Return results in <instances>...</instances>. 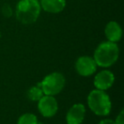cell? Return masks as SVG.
I'll use <instances>...</instances> for the list:
<instances>
[{
    "label": "cell",
    "mask_w": 124,
    "mask_h": 124,
    "mask_svg": "<svg viewBox=\"0 0 124 124\" xmlns=\"http://www.w3.org/2000/svg\"><path fill=\"white\" fill-rule=\"evenodd\" d=\"M38 110L43 116L51 117L58 110V103L53 96H43L38 100Z\"/></svg>",
    "instance_id": "5"
},
{
    "label": "cell",
    "mask_w": 124,
    "mask_h": 124,
    "mask_svg": "<svg viewBox=\"0 0 124 124\" xmlns=\"http://www.w3.org/2000/svg\"><path fill=\"white\" fill-rule=\"evenodd\" d=\"M119 48L115 43L107 41L101 43L94 52V60L97 66L108 67L113 65L118 59Z\"/></svg>",
    "instance_id": "1"
},
{
    "label": "cell",
    "mask_w": 124,
    "mask_h": 124,
    "mask_svg": "<svg viewBox=\"0 0 124 124\" xmlns=\"http://www.w3.org/2000/svg\"><path fill=\"white\" fill-rule=\"evenodd\" d=\"M39 124H43V123H39Z\"/></svg>",
    "instance_id": "16"
},
{
    "label": "cell",
    "mask_w": 124,
    "mask_h": 124,
    "mask_svg": "<svg viewBox=\"0 0 124 124\" xmlns=\"http://www.w3.org/2000/svg\"><path fill=\"white\" fill-rule=\"evenodd\" d=\"M43 96V92L41 88V83H38L37 86L31 88L28 91V98L32 101H38Z\"/></svg>",
    "instance_id": "11"
},
{
    "label": "cell",
    "mask_w": 124,
    "mask_h": 124,
    "mask_svg": "<svg viewBox=\"0 0 124 124\" xmlns=\"http://www.w3.org/2000/svg\"><path fill=\"white\" fill-rule=\"evenodd\" d=\"M17 124H38V120L35 115L26 113L20 117Z\"/></svg>",
    "instance_id": "12"
},
{
    "label": "cell",
    "mask_w": 124,
    "mask_h": 124,
    "mask_svg": "<svg viewBox=\"0 0 124 124\" xmlns=\"http://www.w3.org/2000/svg\"><path fill=\"white\" fill-rule=\"evenodd\" d=\"M116 124H124V111L122 110L120 112V114L118 115V116L116 117V120L115 122Z\"/></svg>",
    "instance_id": "14"
},
{
    "label": "cell",
    "mask_w": 124,
    "mask_h": 124,
    "mask_svg": "<svg viewBox=\"0 0 124 124\" xmlns=\"http://www.w3.org/2000/svg\"><path fill=\"white\" fill-rule=\"evenodd\" d=\"M96 63L94 60L88 56H82L76 62L77 71L81 76L88 77L96 71Z\"/></svg>",
    "instance_id": "6"
},
{
    "label": "cell",
    "mask_w": 124,
    "mask_h": 124,
    "mask_svg": "<svg viewBox=\"0 0 124 124\" xmlns=\"http://www.w3.org/2000/svg\"><path fill=\"white\" fill-rule=\"evenodd\" d=\"M65 78L61 73L54 72L45 77L41 83L43 93L53 96L59 93L65 86Z\"/></svg>",
    "instance_id": "4"
},
{
    "label": "cell",
    "mask_w": 124,
    "mask_h": 124,
    "mask_svg": "<svg viewBox=\"0 0 124 124\" xmlns=\"http://www.w3.org/2000/svg\"><path fill=\"white\" fill-rule=\"evenodd\" d=\"M114 75L110 71H102L96 75L94 78V86L97 89L106 90L111 87L114 83Z\"/></svg>",
    "instance_id": "7"
},
{
    "label": "cell",
    "mask_w": 124,
    "mask_h": 124,
    "mask_svg": "<svg viewBox=\"0 0 124 124\" xmlns=\"http://www.w3.org/2000/svg\"><path fill=\"white\" fill-rule=\"evenodd\" d=\"M0 37H1V34H0Z\"/></svg>",
    "instance_id": "17"
},
{
    "label": "cell",
    "mask_w": 124,
    "mask_h": 124,
    "mask_svg": "<svg viewBox=\"0 0 124 124\" xmlns=\"http://www.w3.org/2000/svg\"><path fill=\"white\" fill-rule=\"evenodd\" d=\"M99 124H116V123L114 121L110 120V119H105V120H102Z\"/></svg>",
    "instance_id": "15"
},
{
    "label": "cell",
    "mask_w": 124,
    "mask_h": 124,
    "mask_svg": "<svg viewBox=\"0 0 124 124\" xmlns=\"http://www.w3.org/2000/svg\"><path fill=\"white\" fill-rule=\"evenodd\" d=\"M41 6L46 12L57 14L66 7V0H41Z\"/></svg>",
    "instance_id": "9"
},
{
    "label": "cell",
    "mask_w": 124,
    "mask_h": 124,
    "mask_svg": "<svg viewBox=\"0 0 124 124\" xmlns=\"http://www.w3.org/2000/svg\"><path fill=\"white\" fill-rule=\"evenodd\" d=\"M105 33L109 41L112 42V43H116L121 39L122 31L121 26L116 22L110 21L105 26Z\"/></svg>",
    "instance_id": "10"
},
{
    "label": "cell",
    "mask_w": 124,
    "mask_h": 124,
    "mask_svg": "<svg viewBox=\"0 0 124 124\" xmlns=\"http://www.w3.org/2000/svg\"><path fill=\"white\" fill-rule=\"evenodd\" d=\"M85 116V107L82 104H76L68 110L66 122L68 124H81Z\"/></svg>",
    "instance_id": "8"
},
{
    "label": "cell",
    "mask_w": 124,
    "mask_h": 124,
    "mask_svg": "<svg viewBox=\"0 0 124 124\" xmlns=\"http://www.w3.org/2000/svg\"><path fill=\"white\" fill-rule=\"evenodd\" d=\"M88 104L92 111L98 116L108 115L111 109L110 98L103 90H93L88 97Z\"/></svg>",
    "instance_id": "3"
},
{
    "label": "cell",
    "mask_w": 124,
    "mask_h": 124,
    "mask_svg": "<svg viewBox=\"0 0 124 124\" xmlns=\"http://www.w3.org/2000/svg\"><path fill=\"white\" fill-rule=\"evenodd\" d=\"M40 11L38 0H21L16 6V18L22 24H32L38 20Z\"/></svg>",
    "instance_id": "2"
},
{
    "label": "cell",
    "mask_w": 124,
    "mask_h": 124,
    "mask_svg": "<svg viewBox=\"0 0 124 124\" xmlns=\"http://www.w3.org/2000/svg\"><path fill=\"white\" fill-rule=\"evenodd\" d=\"M2 13H3V15L7 18L12 16L13 11H12V9H11L10 5H9L8 4H4L2 7Z\"/></svg>",
    "instance_id": "13"
}]
</instances>
